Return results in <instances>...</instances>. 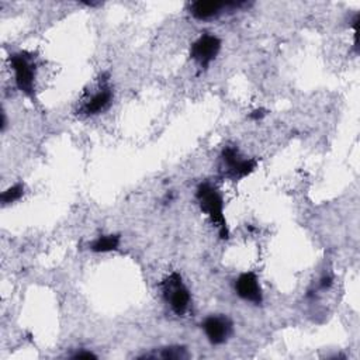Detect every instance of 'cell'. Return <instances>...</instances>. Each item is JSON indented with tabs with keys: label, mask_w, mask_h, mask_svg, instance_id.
<instances>
[{
	"label": "cell",
	"mask_w": 360,
	"mask_h": 360,
	"mask_svg": "<svg viewBox=\"0 0 360 360\" xmlns=\"http://www.w3.org/2000/svg\"><path fill=\"white\" fill-rule=\"evenodd\" d=\"M221 51V39L214 34L200 35L190 46V56L200 68H208Z\"/></svg>",
	"instance_id": "6"
},
{
	"label": "cell",
	"mask_w": 360,
	"mask_h": 360,
	"mask_svg": "<svg viewBox=\"0 0 360 360\" xmlns=\"http://www.w3.org/2000/svg\"><path fill=\"white\" fill-rule=\"evenodd\" d=\"M266 112L260 108V110H255L252 114H250V118H253V120H260L263 115H264Z\"/></svg>",
	"instance_id": "15"
},
{
	"label": "cell",
	"mask_w": 360,
	"mask_h": 360,
	"mask_svg": "<svg viewBox=\"0 0 360 360\" xmlns=\"http://www.w3.org/2000/svg\"><path fill=\"white\" fill-rule=\"evenodd\" d=\"M112 97L114 93L112 87L110 86V80L105 76H101L94 90L84 94L83 100L77 107V114L84 117L97 115L110 107V104L112 103Z\"/></svg>",
	"instance_id": "4"
},
{
	"label": "cell",
	"mask_w": 360,
	"mask_h": 360,
	"mask_svg": "<svg viewBox=\"0 0 360 360\" xmlns=\"http://www.w3.org/2000/svg\"><path fill=\"white\" fill-rule=\"evenodd\" d=\"M120 246V236L110 233V235H100L94 240L90 242V250L96 253H107L118 249Z\"/></svg>",
	"instance_id": "10"
},
{
	"label": "cell",
	"mask_w": 360,
	"mask_h": 360,
	"mask_svg": "<svg viewBox=\"0 0 360 360\" xmlns=\"http://www.w3.org/2000/svg\"><path fill=\"white\" fill-rule=\"evenodd\" d=\"M73 359H96V354L91 352H77L76 354H73Z\"/></svg>",
	"instance_id": "14"
},
{
	"label": "cell",
	"mask_w": 360,
	"mask_h": 360,
	"mask_svg": "<svg viewBox=\"0 0 360 360\" xmlns=\"http://www.w3.org/2000/svg\"><path fill=\"white\" fill-rule=\"evenodd\" d=\"M245 1H217V0H197L188 7L190 14L200 21L217 18L225 11H233L243 7Z\"/></svg>",
	"instance_id": "7"
},
{
	"label": "cell",
	"mask_w": 360,
	"mask_h": 360,
	"mask_svg": "<svg viewBox=\"0 0 360 360\" xmlns=\"http://www.w3.org/2000/svg\"><path fill=\"white\" fill-rule=\"evenodd\" d=\"M221 172L224 177L239 180L256 169V160L240 155L236 146H225L221 152Z\"/></svg>",
	"instance_id": "5"
},
{
	"label": "cell",
	"mask_w": 360,
	"mask_h": 360,
	"mask_svg": "<svg viewBox=\"0 0 360 360\" xmlns=\"http://www.w3.org/2000/svg\"><path fill=\"white\" fill-rule=\"evenodd\" d=\"M24 195V184L22 183H15L11 187L6 188L1 193V204L8 205L15 201H18Z\"/></svg>",
	"instance_id": "11"
},
{
	"label": "cell",
	"mask_w": 360,
	"mask_h": 360,
	"mask_svg": "<svg viewBox=\"0 0 360 360\" xmlns=\"http://www.w3.org/2000/svg\"><path fill=\"white\" fill-rule=\"evenodd\" d=\"M202 330L211 345H222L232 335V322L225 315H210L202 321Z\"/></svg>",
	"instance_id": "9"
},
{
	"label": "cell",
	"mask_w": 360,
	"mask_h": 360,
	"mask_svg": "<svg viewBox=\"0 0 360 360\" xmlns=\"http://www.w3.org/2000/svg\"><path fill=\"white\" fill-rule=\"evenodd\" d=\"M195 200L200 210L210 218L211 224L217 228L221 239H228L229 229L224 214V198L218 188L208 183H200L195 190Z\"/></svg>",
	"instance_id": "1"
},
{
	"label": "cell",
	"mask_w": 360,
	"mask_h": 360,
	"mask_svg": "<svg viewBox=\"0 0 360 360\" xmlns=\"http://www.w3.org/2000/svg\"><path fill=\"white\" fill-rule=\"evenodd\" d=\"M332 285V277L330 276H323L322 278H321V281H319V288L321 290H326V288H329Z\"/></svg>",
	"instance_id": "13"
},
{
	"label": "cell",
	"mask_w": 360,
	"mask_h": 360,
	"mask_svg": "<svg viewBox=\"0 0 360 360\" xmlns=\"http://www.w3.org/2000/svg\"><path fill=\"white\" fill-rule=\"evenodd\" d=\"M155 357H160L165 360H183L188 357V353H187V349L183 346H169V347H163L160 353Z\"/></svg>",
	"instance_id": "12"
},
{
	"label": "cell",
	"mask_w": 360,
	"mask_h": 360,
	"mask_svg": "<svg viewBox=\"0 0 360 360\" xmlns=\"http://www.w3.org/2000/svg\"><path fill=\"white\" fill-rule=\"evenodd\" d=\"M10 69L14 75V83L17 89L25 96L34 98L35 97V75H37V63L32 53L25 51H18L10 53L8 56Z\"/></svg>",
	"instance_id": "2"
},
{
	"label": "cell",
	"mask_w": 360,
	"mask_h": 360,
	"mask_svg": "<svg viewBox=\"0 0 360 360\" xmlns=\"http://www.w3.org/2000/svg\"><path fill=\"white\" fill-rule=\"evenodd\" d=\"M235 292L243 301L260 305L263 302V290L259 283V277L255 271H245L235 280Z\"/></svg>",
	"instance_id": "8"
},
{
	"label": "cell",
	"mask_w": 360,
	"mask_h": 360,
	"mask_svg": "<svg viewBox=\"0 0 360 360\" xmlns=\"http://www.w3.org/2000/svg\"><path fill=\"white\" fill-rule=\"evenodd\" d=\"M162 295L163 300L167 302L170 309L177 315V316H184L187 311L190 309V302H191V295L186 284L183 283L181 276L177 271L170 273L162 283Z\"/></svg>",
	"instance_id": "3"
}]
</instances>
